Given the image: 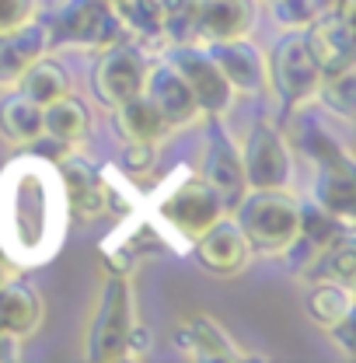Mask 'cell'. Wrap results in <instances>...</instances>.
<instances>
[{"instance_id":"6da1fadb","label":"cell","mask_w":356,"mask_h":363,"mask_svg":"<svg viewBox=\"0 0 356 363\" xmlns=\"http://www.w3.org/2000/svg\"><path fill=\"white\" fill-rule=\"evenodd\" d=\"M52 179H45L35 161H18L7 175L0 199H11L21 210H0V241L14 259H43L52 255L60 245V210H63V196L52 192Z\"/></svg>"},{"instance_id":"7a4b0ae2","label":"cell","mask_w":356,"mask_h":363,"mask_svg":"<svg viewBox=\"0 0 356 363\" xmlns=\"http://www.w3.org/2000/svg\"><path fill=\"white\" fill-rule=\"evenodd\" d=\"M238 227L252 248L287 252L301 227V206L279 189H255L238 203Z\"/></svg>"},{"instance_id":"3957f363","label":"cell","mask_w":356,"mask_h":363,"mask_svg":"<svg viewBox=\"0 0 356 363\" xmlns=\"http://www.w3.org/2000/svg\"><path fill=\"white\" fill-rule=\"evenodd\" d=\"M133 294L126 286V279H112L101 294L98 315L91 325V346L88 357L101 363L126 360L133 350Z\"/></svg>"},{"instance_id":"277c9868","label":"cell","mask_w":356,"mask_h":363,"mask_svg":"<svg viewBox=\"0 0 356 363\" xmlns=\"http://www.w3.org/2000/svg\"><path fill=\"white\" fill-rule=\"evenodd\" d=\"M147 56L143 49L133 43H116L101 49V60L94 63V94L101 98V105L116 108L123 101H130L133 94H143V81H147Z\"/></svg>"},{"instance_id":"5b68a950","label":"cell","mask_w":356,"mask_h":363,"mask_svg":"<svg viewBox=\"0 0 356 363\" xmlns=\"http://www.w3.org/2000/svg\"><path fill=\"white\" fill-rule=\"evenodd\" d=\"M321 81H325V74L314 63L311 49L304 43V32L294 28L272 52V84L290 105H304V101L318 98Z\"/></svg>"},{"instance_id":"8992f818","label":"cell","mask_w":356,"mask_h":363,"mask_svg":"<svg viewBox=\"0 0 356 363\" xmlns=\"http://www.w3.org/2000/svg\"><path fill=\"white\" fill-rule=\"evenodd\" d=\"M304 43H308L314 63L321 67L325 77L353 67V0H346L332 14H318L311 21V28L304 32Z\"/></svg>"},{"instance_id":"52a82bcc","label":"cell","mask_w":356,"mask_h":363,"mask_svg":"<svg viewBox=\"0 0 356 363\" xmlns=\"http://www.w3.org/2000/svg\"><path fill=\"white\" fill-rule=\"evenodd\" d=\"M172 67L178 70V77L189 84L196 105L203 116H223L230 108V98H234V88L227 84V77L221 74V67L210 60V52L203 49H178L172 52Z\"/></svg>"},{"instance_id":"ba28073f","label":"cell","mask_w":356,"mask_h":363,"mask_svg":"<svg viewBox=\"0 0 356 363\" xmlns=\"http://www.w3.org/2000/svg\"><path fill=\"white\" fill-rule=\"evenodd\" d=\"M241 164H245L248 189H283L287 179H290V150H287V140L279 136L276 126H269V123L252 126L248 143H245V154H241Z\"/></svg>"},{"instance_id":"9c48e42d","label":"cell","mask_w":356,"mask_h":363,"mask_svg":"<svg viewBox=\"0 0 356 363\" xmlns=\"http://www.w3.org/2000/svg\"><path fill=\"white\" fill-rule=\"evenodd\" d=\"M223 206L217 203V196L210 192V185L203 179L178 182L175 189L165 196L161 203V217L175 227L182 238H199L213 220H221Z\"/></svg>"},{"instance_id":"30bf717a","label":"cell","mask_w":356,"mask_h":363,"mask_svg":"<svg viewBox=\"0 0 356 363\" xmlns=\"http://www.w3.org/2000/svg\"><path fill=\"white\" fill-rule=\"evenodd\" d=\"M63 35L81 45H116L126 39V21L112 0H74L63 14Z\"/></svg>"},{"instance_id":"8fae6325","label":"cell","mask_w":356,"mask_h":363,"mask_svg":"<svg viewBox=\"0 0 356 363\" xmlns=\"http://www.w3.org/2000/svg\"><path fill=\"white\" fill-rule=\"evenodd\" d=\"M248 252H252V245H248L245 230L238 227V220H213L196 238V259L203 262V269L217 272V276L241 272L248 262Z\"/></svg>"},{"instance_id":"7c38bea8","label":"cell","mask_w":356,"mask_h":363,"mask_svg":"<svg viewBox=\"0 0 356 363\" xmlns=\"http://www.w3.org/2000/svg\"><path fill=\"white\" fill-rule=\"evenodd\" d=\"M143 94L150 98V105L161 112V119L168 126H185L192 119H199V105L192 98L189 84L178 77V70L168 67H157V70H147V81H143Z\"/></svg>"},{"instance_id":"4fadbf2b","label":"cell","mask_w":356,"mask_h":363,"mask_svg":"<svg viewBox=\"0 0 356 363\" xmlns=\"http://www.w3.org/2000/svg\"><path fill=\"white\" fill-rule=\"evenodd\" d=\"M203 182L210 185V192L217 196V203L223 210H238V203L248 196V179H245L241 154L227 140L210 143V150L203 157Z\"/></svg>"},{"instance_id":"5bb4252c","label":"cell","mask_w":356,"mask_h":363,"mask_svg":"<svg viewBox=\"0 0 356 363\" xmlns=\"http://www.w3.org/2000/svg\"><path fill=\"white\" fill-rule=\"evenodd\" d=\"M210 60L221 67V74L227 77V84L234 91H262L269 81L266 60L262 52L245 39H227V43H213Z\"/></svg>"},{"instance_id":"9a60e30c","label":"cell","mask_w":356,"mask_h":363,"mask_svg":"<svg viewBox=\"0 0 356 363\" xmlns=\"http://www.w3.org/2000/svg\"><path fill=\"white\" fill-rule=\"evenodd\" d=\"M45 43H49V28L35 25L32 18L11 32H0V88L18 84L21 74L45 56Z\"/></svg>"},{"instance_id":"2e32d148","label":"cell","mask_w":356,"mask_h":363,"mask_svg":"<svg viewBox=\"0 0 356 363\" xmlns=\"http://www.w3.org/2000/svg\"><path fill=\"white\" fill-rule=\"evenodd\" d=\"M199 32L210 43L245 39L255 25V4L252 0H196Z\"/></svg>"},{"instance_id":"e0dca14e","label":"cell","mask_w":356,"mask_h":363,"mask_svg":"<svg viewBox=\"0 0 356 363\" xmlns=\"http://www.w3.org/2000/svg\"><path fill=\"white\" fill-rule=\"evenodd\" d=\"M60 182H63V192H67V199H70V210H74L81 220L105 217V210H109V185H105V179L91 168L88 161L70 157V161L63 164Z\"/></svg>"},{"instance_id":"ac0fdd59","label":"cell","mask_w":356,"mask_h":363,"mask_svg":"<svg viewBox=\"0 0 356 363\" xmlns=\"http://www.w3.org/2000/svg\"><path fill=\"white\" fill-rule=\"evenodd\" d=\"M175 342L189 360H245L234 339L210 318H189L175 332Z\"/></svg>"},{"instance_id":"d6986e66","label":"cell","mask_w":356,"mask_h":363,"mask_svg":"<svg viewBox=\"0 0 356 363\" xmlns=\"http://www.w3.org/2000/svg\"><path fill=\"white\" fill-rule=\"evenodd\" d=\"M39 318H43V301L32 283L7 279L0 286V332L25 339L39 328Z\"/></svg>"},{"instance_id":"ffe728a7","label":"cell","mask_w":356,"mask_h":363,"mask_svg":"<svg viewBox=\"0 0 356 363\" xmlns=\"http://www.w3.org/2000/svg\"><path fill=\"white\" fill-rule=\"evenodd\" d=\"M318 206L325 213H332L335 220L350 224L356 210V182H353V164L343 161V164H321V179H318Z\"/></svg>"},{"instance_id":"44dd1931","label":"cell","mask_w":356,"mask_h":363,"mask_svg":"<svg viewBox=\"0 0 356 363\" xmlns=\"http://www.w3.org/2000/svg\"><path fill=\"white\" fill-rule=\"evenodd\" d=\"M0 133L11 143H35L43 136V105L25 98L21 91L0 101Z\"/></svg>"},{"instance_id":"7402d4cb","label":"cell","mask_w":356,"mask_h":363,"mask_svg":"<svg viewBox=\"0 0 356 363\" xmlns=\"http://www.w3.org/2000/svg\"><path fill=\"white\" fill-rule=\"evenodd\" d=\"M116 130L126 136V143H133V140L154 143L157 136L168 130V123L161 119V112L150 105L147 94H133L130 101L116 105Z\"/></svg>"},{"instance_id":"603a6c76","label":"cell","mask_w":356,"mask_h":363,"mask_svg":"<svg viewBox=\"0 0 356 363\" xmlns=\"http://www.w3.org/2000/svg\"><path fill=\"white\" fill-rule=\"evenodd\" d=\"M18 88H21L25 98H32L35 105H49V101H56V98L70 94V77H67V70H63L56 60L39 56V60L21 74Z\"/></svg>"},{"instance_id":"cb8c5ba5","label":"cell","mask_w":356,"mask_h":363,"mask_svg":"<svg viewBox=\"0 0 356 363\" xmlns=\"http://www.w3.org/2000/svg\"><path fill=\"white\" fill-rule=\"evenodd\" d=\"M43 133H49L60 143L84 140V133H88V108L77 98H70V94L49 101V105H43Z\"/></svg>"},{"instance_id":"d4e9b609","label":"cell","mask_w":356,"mask_h":363,"mask_svg":"<svg viewBox=\"0 0 356 363\" xmlns=\"http://www.w3.org/2000/svg\"><path fill=\"white\" fill-rule=\"evenodd\" d=\"M308 311H311L328 332L343 321L353 318V294L346 283H335V279H325L321 286H314L311 297H308Z\"/></svg>"},{"instance_id":"484cf974","label":"cell","mask_w":356,"mask_h":363,"mask_svg":"<svg viewBox=\"0 0 356 363\" xmlns=\"http://www.w3.org/2000/svg\"><path fill=\"white\" fill-rule=\"evenodd\" d=\"M353 67H346V70H339V74H332V77H325L321 81V101L332 108V112H339V116H353V94H356V81H353Z\"/></svg>"},{"instance_id":"4316f807","label":"cell","mask_w":356,"mask_h":363,"mask_svg":"<svg viewBox=\"0 0 356 363\" xmlns=\"http://www.w3.org/2000/svg\"><path fill=\"white\" fill-rule=\"evenodd\" d=\"M321 266H325V279H335V283L353 286L356 252H353V245H350V238H339L332 248H325V252H321Z\"/></svg>"},{"instance_id":"83f0119b","label":"cell","mask_w":356,"mask_h":363,"mask_svg":"<svg viewBox=\"0 0 356 363\" xmlns=\"http://www.w3.org/2000/svg\"><path fill=\"white\" fill-rule=\"evenodd\" d=\"M272 11H276V21L283 28H304L314 21L311 0H269Z\"/></svg>"},{"instance_id":"f1b7e54d","label":"cell","mask_w":356,"mask_h":363,"mask_svg":"<svg viewBox=\"0 0 356 363\" xmlns=\"http://www.w3.org/2000/svg\"><path fill=\"white\" fill-rule=\"evenodd\" d=\"M32 18V0H0V32H11Z\"/></svg>"},{"instance_id":"f546056e","label":"cell","mask_w":356,"mask_h":363,"mask_svg":"<svg viewBox=\"0 0 356 363\" xmlns=\"http://www.w3.org/2000/svg\"><path fill=\"white\" fill-rule=\"evenodd\" d=\"M126 164H130L133 172H143V168H150V164H154V143L133 140V143L126 147Z\"/></svg>"},{"instance_id":"4dcf8cb0","label":"cell","mask_w":356,"mask_h":363,"mask_svg":"<svg viewBox=\"0 0 356 363\" xmlns=\"http://www.w3.org/2000/svg\"><path fill=\"white\" fill-rule=\"evenodd\" d=\"M346 0H311V11H314V18L318 14H332V11H339Z\"/></svg>"},{"instance_id":"1f68e13d","label":"cell","mask_w":356,"mask_h":363,"mask_svg":"<svg viewBox=\"0 0 356 363\" xmlns=\"http://www.w3.org/2000/svg\"><path fill=\"white\" fill-rule=\"evenodd\" d=\"M147 4H150V7H157V11H161V14H165V18H168V11H172V7H175L178 0H147Z\"/></svg>"},{"instance_id":"d6a6232c","label":"cell","mask_w":356,"mask_h":363,"mask_svg":"<svg viewBox=\"0 0 356 363\" xmlns=\"http://www.w3.org/2000/svg\"><path fill=\"white\" fill-rule=\"evenodd\" d=\"M7 279H11V269H7V262H4V259H0V286H4V283H7Z\"/></svg>"},{"instance_id":"836d02e7","label":"cell","mask_w":356,"mask_h":363,"mask_svg":"<svg viewBox=\"0 0 356 363\" xmlns=\"http://www.w3.org/2000/svg\"><path fill=\"white\" fill-rule=\"evenodd\" d=\"M112 4H119V0H112Z\"/></svg>"}]
</instances>
